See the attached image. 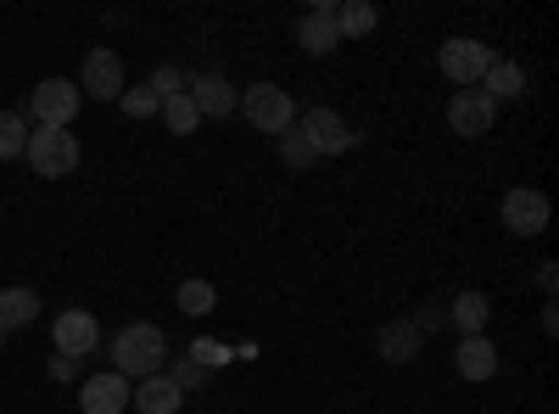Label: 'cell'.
<instances>
[{"label":"cell","instance_id":"cell-1","mask_svg":"<svg viewBox=\"0 0 559 414\" xmlns=\"http://www.w3.org/2000/svg\"><path fill=\"white\" fill-rule=\"evenodd\" d=\"M168 364V336L157 326H146V319H134V326H123L112 336V370L123 381H146V376H163Z\"/></svg>","mask_w":559,"mask_h":414},{"label":"cell","instance_id":"cell-2","mask_svg":"<svg viewBox=\"0 0 559 414\" xmlns=\"http://www.w3.org/2000/svg\"><path fill=\"white\" fill-rule=\"evenodd\" d=\"M23 157L34 163L39 179H68V174L79 168V134H73V129H34L28 146H23Z\"/></svg>","mask_w":559,"mask_h":414},{"label":"cell","instance_id":"cell-3","mask_svg":"<svg viewBox=\"0 0 559 414\" xmlns=\"http://www.w3.org/2000/svg\"><path fill=\"white\" fill-rule=\"evenodd\" d=\"M437 62H442V79H448V84L476 90L498 57H492V45H481V39H471V34H453V39L442 45V57H437Z\"/></svg>","mask_w":559,"mask_h":414},{"label":"cell","instance_id":"cell-4","mask_svg":"<svg viewBox=\"0 0 559 414\" xmlns=\"http://www.w3.org/2000/svg\"><path fill=\"white\" fill-rule=\"evenodd\" d=\"M241 113L252 118L258 134H286L297 123V102H292V90H280V84H252L241 90Z\"/></svg>","mask_w":559,"mask_h":414},{"label":"cell","instance_id":"cell-5","mask_svg":"<svg viewBox=\"0 0 559 414\" xmlns=\"http://www.w3.org/2000/svg\"><path fill=\"white\" fill-rule=\"evenodd\" d=\"M28 113H34L39 129H68V123L79 118V84H73V79H45V84H34Z\"/></svg>","mask_w":559,"mask_h":414},{"label":"cell","instance_id":"cell-6","mask_svg":"<svg viewBox=\"0 0 559 414\" xmlns=\"http://www.w3.org/2000/svg\"><path fill=\"white\" fill-rule=\"evenodd\" d=\"M302 141L319 152V157H342L347 146H358V134L347 129V118L342 113H331V107H313V113H302Z\"/></svg>","mask_w":559,"mask_h":414},{"label":"cell","instance_id":"cell-7","mask_svg":"<svg viewBox=\"0 0 559 414\" xmlns=\"http://www.w3.org/2000/svg\"><path fill=\"white\" fill-rule=\"evenodd\" d=\"M492 118H498V102L487 96L481 84L459 90V96L448 102V123H453V134H464V141H481V134L492 129Z\"/></svg>","mask_w":559,"mask_h":414},{"label":"cell","instance_id":"cell-8","mask_svg":"<svg viewBox=\"0 0 559 414\" xmlns=\"http://www.w3.org/2000/svg\"><path fill=\"white\" fill-rule=\"evenodd\" d=\"M79 90H84V96H96V102H118L123 96V57L107 51V45H96V51L84 57Z\"/></svg>","mask_w":559,"mask_h":414},{"label":"cell","instance_id":"cell-9","mask_svg":"<svg viewBox=\"0 0 559 414\" xmlns=\"http://www.w3.org/2000/svg\"><path fill=\"white\" fill-rule=\"evenodd\" d=\"M51 342H57V353H68V358H90V353H96V342H102L96 314H84V308L57 314V319H51Z\"/></svg>","mask_w":559,"mask_h":414},{"label":"cell","instance_id":"cell-10","mask_svg":"<svg viewBox=\"0 0 559 414\" xmlns=\"http://www.w3.org/2000/svg\"><path fill=\"white\" fill-rule=\"evenodd\" d=\"M292 34H297V45H302L308 57H331L336 45H342V34H336V0H319L313 12H302Z\"/></svg>","mask_w":559,"mask_h":414},{"label":"cell","instance_id":"cell-11","mask_svg":"<svg viewBox=\"0 0 559 414\" xmlns=\"http://www.w3.org/2000/svg\"><path fill=\"white\" fill-rule=\"evenodd\" d=\"M129 398H134V381H123L118 370L90 376V381L79 387V409H84V414H123Z\"/></svg>","mask_w":559,"mask_h":414},{"label":"cell","instance_id":"cell-12","mask_svg":"<svg viewBox=\"0 0 559 414\" xmlns=\"http://www.w3.org/2000/svg\"><path fill=\"white\" fill-rule=\"evenodd\" d=\"M548 213H554V208H548L543 191H526V186H521V191L503 197V224L515 229V236H543V229H548Z\"/></svg>","mask_w":559,"mask_h":414},{"label":"cell","instance_id":"cell-13","mask_svg":"<svg viewBox=\"0 0 559 414\" xmlns=\"http://www.w3.org/2000/svg\"><path fill=\"white\" fill-rule=\"evenodd\" d=\"M185 96L197 102V113H202V118H229V113L241 107V90L229 84L224 73H197V79H191V90H185Z\"/></svg>","mask_w":559,"mask_h":414},{"label":"cell","instance_id":"cell-14","mask_svg":"<svg viewBox=\"0 0 559 414\" xmlns=\"http://www.w3.org/2000/svg\"><path fill=\"white\" fill-rule=\"evenodd\" d=\"M376 347H381V358H386V364H414V358H419V347H426V336L414 331V319H392V326H381Z\"/></svg>","mask_w":559,"mask_h":414},{"label":"cell","instance_id":"cell-15","mask_svg":"<svg viewBox=\"0 0 559 414\" xmlns=\"http://www.w3.org/2000/svg\"><path fill=\"white\" fill-rule=\"evenodd\" d=\"M453 364H459L464 381H492V376H498V347H492L487 336H464Z\"/></svg>","mask_w":559,"mask_h":414},{"label":"cell","instance_id":"cell-16","mask_svg":"<svg viewBox=\"0 0 559 414\" xmlns=\"http://www.w3.org/2000/svg\"><path fill=\"white\" fill-rule=\"evenodd\" d=\"M179 387L168 381V376H146V381H134V398H129V409H140V414H174L179 409Z\"/></svg>","mask_w":559,"mask_h":414},{"label":"cell","instance_id":"cell-17","mask_svg":"<svg viewBox=\"0 0 559 414\" xmlns=\"http://www.w3.org/2000/svg\"><path fill=\"white\" fill-rule=\"evenodd\" d=\"M487 319H492V303H487L481 292H459V297L448 303V326H459L464 336H481Z\"/></svg>","mask_w":559,"mask_h":414},{"label":"cell","instance_id":"cell-18","mask_svg":"<svg viewBox=\"0 0 559 414\" xmlns=\"http://www.w3.org/2000/svg\"><path fill=\"white\" fill-rule=\"evenodd\" d=\"M481 90H487L492 102H521V96H526V68H521V62H503V57H498V62L487 68Z\"/></svg>","mask_w":559,"mask_h":414},{"label":"cell","instance_id":"cell-19","mask_svg":"<svg viewBox=\"0 0 559 414\" xmlns=\"http://www.w3.org/2000/svg\"><path fill=\"white\" fill-rule=\"evenodd\" d=\"M34 314H39V297H34L28 286H7V292H0V331L34 326Z\"/></svg>","mask_w":559,"mask_h":414},{"label":"cell","instance_id":"cell-20","mask_svg":"<svg viewBox=\"0 0 559 414\" xmlns=\"http://www.w3.org/2000/svg\"><path fill=\"white\" fill-rule=\"evenodd\" d=\"M381 12L369 7V0H347V7H336V34L342 39H364V34H376Z\"/></svg>","mask_w":559,"mask_h":414},{"label":"cell","instance_id":"cell-21","mask_svg":"<svg viewBox=\"0 0 559 414\" xmlns=\"http://www.w3.org/2000/svg\"><path fill=\"white\" fill-rule=\"evenodd\" d=\"M174 303H179V314H191V319H202V314H213L218 292H213V281H185Z\"/></svg>","mask_w":559,"mask_h":414},{"label":"cell","instance_id":"cell-22","mask_svg":"<svg viewBox=\"0 0 559 414\" xmlns=\"http://www.w3.org/2000/svg\"><path fill=\"white\" fill-rule=\"evenodd\" d=\"M23 146H28V118L0 107V157H23Z\"/></svg>","mask_w":559,"mask_h":414},{"label":"cell","instance_id":"cell-23","mask_svg":"<svg viewBox=\"0 0 559 414\" xmlns=\"http://www.w3.org/2000/svg\"><path fill=\"white\" fill-rule=\"evenodd\" d=\"M157 113H163V123H168L174 134H191V129L202 123V113H197V102H191V96H168Z\"/></svg>","mask_w":559,"mask_h":414},{"label":"cell","instance_id":"cell-24","mask_svg":"<svg viewBox=\"0 0 559 414\" xmlns=\"http://www.w3.org/2000/svg\"><path fill=\"white\" fill-rule=\"evenodd\" d=\"M146 84H152V96H157V102H168V96H185V90H191V73L174 68V62H163Z\"/></svg>","mask_w":559,"mask_h":414},{"label":"cell","instance_id":"cell-25","mask_svg":"<svg viewBox=\"0 0 559 414\" xmlns=\"http://www.w3.org/2000/svg\"><path fill=\"white\" fill-rule=\"evenodd\" d=\"M280 157H286V168H313V163H319V152L302 141V129H297V123L280 134Z\"/></svg>","mask_w":559,"mask_h":414},{"label":"cell","instance_id":"cell-26","mask_svg":"<svg viewBox=\"0 0 559 414\" xmlns=\"http://www.w3.org/2000/svg\"><path fill=\"white\" fill-rule=\"evenodd\" d=\"M163 376H168L179 392H197V387L207 381V370H202L197 358H168V364H163Z\"/></svg>","mask_w":559,"mask_h":414},{"label":"cell","instance_id":"cell-27","mask_svg":"<svg viewBox=\"0 0 559 414\" xmlns=\"http://www.w3.org/2000/svg\"><path fill=\"white\" fill-rule=\"evenodd\" d=\"M118 102H123L129 118H157V107H163V102L152 96V84H123V96H118Z\"/></svg>","mask_w":559,"mask_h":414},{"label":"cell","instance_id":"cell-28","mask_svg":"<svg viewBox=\"0 0 559 414\" xmlns=\"http://www.w3.org/2000/svg\"><path fill=\"white\" fill-rule=\"evenodd\" d=\"M191 358L202 364V370H218V364H229V347H224V342H197Z\"/></svg>","mask_w":559,"mask_h":414},{"label":"cell","instance_id":"cell-29","mask_svg":"<svg viewBox=\"0 0 559 414\" xmlns=\"http://www.w3.org/2000/svg\"><path fill=\"white\" fill-rule=\"evenodd\" d=\"M414 331H419V336H431V331H448V308H437V303H431V308H419Z\"/></svg>","mask_w":559,"mask_h":414},{"label":"cell","instance_id":"cell-30","mask_svg":"<svg viewBox=\"0 0 559 414\" xmlns=\"http://www.w3.org/2000/svg\"><path fill=\"white\" fill-rule=\"evenodd\" d=\"M73 376H79V358L57 353V358H51V381H73Z\"/></svg>","mask_w":559,"mask_h":414},{"label":"cell","instance_id":"cell-31","mask_svg":"<svg viewBox=\"0 0 559 414\" xmlns=\"http://www.w3.org/2000/svg\"><path fill=\"white\" fill-rule=\"evenodd\" d=\"M537 286L554 297V286H559V269H554V263H543V269H537Z\"/></svg>","mask_w":559,"mask_h":414},{"label":"cell","instance_id":"cell-32","mask_svg":"<svg viewBox=\"0 0 559 414\" xmlns=\"http://www.w3.org/2000/svg\"><path fill=\"white\" fill-rule=\"evenodd\" d=\"M7 336H12V331H0V347H7Z\"/></svg>","mask_w":559,"mask_h":414}]
</instances>
